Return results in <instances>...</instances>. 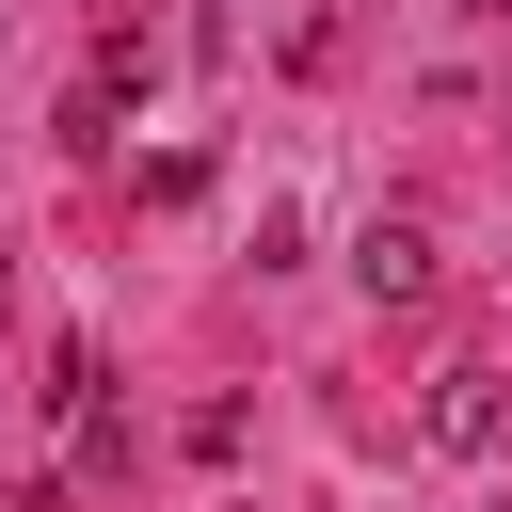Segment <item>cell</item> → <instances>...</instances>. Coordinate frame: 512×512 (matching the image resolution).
Listing matches in <instances>:
<instances>
[{
  "label": "cell",
  "mask_w": 512,
  "mask_h": 512,
  "mask_svg": "<svg viewBox=\"0 0 512 512\" xmlns=\"http://www.w3.org/2000/svg\"><path fill=\"white\" fill-rule=\"evenodd\" d=\"M0 16H16V0H0Z\"/></svg>",
  "instance_id": "3957f363"
},
{
  "label": "cell",
  "mask_w": 512,
  "mask_h": 512,
  "mask_svg": "<svg viewBox=\"0 0 512 512\" xmlns=\"http://www.w3.org/2000/svg\"><path fill=\"white\" fill-rule=\"evenodd\" d=\"M496 432H512V400H496V368H432V448H464V464H480Z\"/></svg>",
  "instance_id": "6da1fadb"
},
{
  "label": "cell",
  "mask_w": 512,
  "mask_h": 512,
  "mask_svg": "<svg viewBox=\"0 0 512 512\" xmlns=\"http://www.w3.org/2000/svg\"><path fill=\"white\" fill-rule=\"evenodd\" d=\"M352 288H368V304H416V288H432V224H368V240H352Z\"/></svg>",
  "instance_id": "7a4b0ae2"
}]
</instances>
